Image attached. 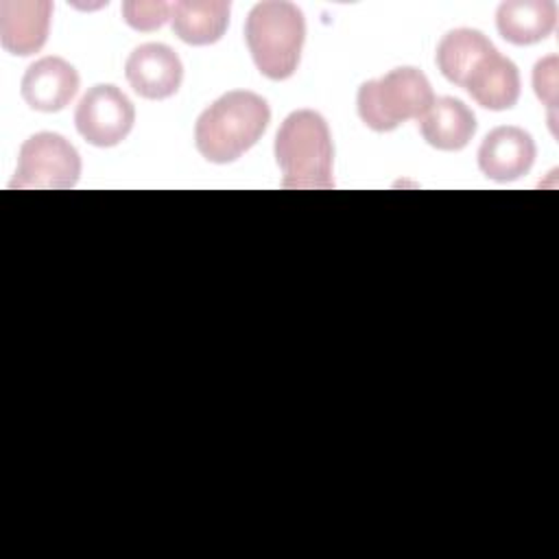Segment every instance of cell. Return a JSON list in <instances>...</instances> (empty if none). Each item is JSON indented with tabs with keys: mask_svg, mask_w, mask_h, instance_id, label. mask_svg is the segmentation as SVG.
<instances>
[{
	"mask_svg": "<svg viewBox=\"0 0 559 559\" xmlns=\"http://www.w3.org/2000/svg\"><path fill=\"white\" fill-rule=\"evenodd\" d=\"M271 120L266 100L247 90H234L214 100L197 120L194 144L214 164H227L249 151Z\"/></svg>",
	"mask_w": 559,
	"mask_h": 559,
	"instance_id": "1",
	"label": "cell"
},
{
	"mask_svg": "<svg viewBox=\"0 0 559 559\" xmlns=\"http://www.w3.org/2000/svg\"><path fill=\"white\" fill-rule=\"evenodd\" d=\"M275 159L282 168L284 188H332L334 148L325 118L312 109H299L286 116L275 135Z\"/></svg>",
	"mask_w": 559,
	"mask_h": 559,
	"instance_id": "2",
	"label": "cell"
},
{
	"mask_svg": "<svg viewBox=\"0 0 559 559\" xmlns=\"http://www.w3.org/2000/svg\"><path fill=\"white\" fill-rule=\"evenodd\" d=\"M245 39L264 76L273 81L288 79L299 66L306 39L304 13L293 2H258L247 15Z\"/></svg>",
	"mask_w": 559,
	"mask_h": 559,
	"instance_id": "3",
	"label": "cell"
},
{
	"mask_svg": "<svg viewBox=\"0 0 559 559\" xmlns=\"http://www.w3.org/2000/svg\"><path fill=\"white\" fill-rule=\"evenodd\" d=\"M435 103L426 74L417 68H395L358 90V116L373 131H393L404 120L421 118Z\"/></svg>",
	"mask_w": 559,
	"mask_h": 559,
	"instance_id": "4",
	"label": "cell"
},
{
	"mask_svg": "<svg viewBox=\"0 0 559 559\" xmlns=\"http://www.w3.org/2000/svg\"><path fill=\"white\" fill-rule=\"evenodd\" d=\"M81 175L76 148L59 133L41 131L31 135L17 153V168L9 188L17 190H68Z\"/></svg>",
	"mask_w": 559,
	"mask_h": 559,
	"instance_id": "5",
	"label": "cell"
},
{
	"mask_svg": "<svg viewBox=\"0 0 559 559\" xmlns=\"http://www.w3.org/2000/svg\"><path fill=\"white\" fill-rule=\"evenodd\" d=\"M133 122V103L109 83L90 87L74 111V124L81 138L103 148L120 144L129 135Z\"/></svg>",
	"mask_w": 559,
	"mask_h": 559,
	"instance_id": "6",
	"label": "cell"
},
{
	"mask_svg": "<svg viewBox=\"0 0 559 559\" xmlns=\"http://www.w3.org/2000/svg\"><path fill=\"white\" fill-rule=\"evenodd\" d=\"M124 76L133 92L142 98L164 100L179 90L183 66L170 46L142 44L129 55Z\"/></svg>",
	"mask_w": 559,
	"mask_h": 559,
	"instance_id": "7",
	"label": "cell"
},
{
	"mask_svg": "<svg viewBox=\"0 0 559 559\" xmlns=\"http://www.w3.org/2000/svg\"><path fill=\"white\" fill-rule=\"evenodd\" d=\"M52 2L48 0H2L0 41L11 55L28 57L48 39Z\"/></svg>",
	"mask_w": 559,
	"mask_h": 559,
	"instance_id": "8",
	"label": "cell"
},
{
	"mask_svg": "<svg viewBox=\"0 0 559 559\" xmlns=\"http://www.w3.org/2000/svg\"><path fill=\"white\" fill-rule=\"evenodd\" d=\"M535 142L520 127H496L478 148V168L493 181H513L535 162Z\"/></svg>",
	"mask_w": 559,
	"mask_h": 559,
	"instance_id": "9",
	"label": "cell"
},
{
	"mask_svg": "<svg viewBox=\"0 0 559 559\" xmlns=\"http://www.w3.org/2000/svg\"><path fill=\"white\" fill-rule=\"evenodd\" d=\"M22 98L31 109L59 111L79 90V74L72 63L61 57H41L31 63L22 76Z\"/></svg>",
	"mask_w": 559,
	"mask_h": 559,
	"instance_id": "10",
	"label": "cell"
},
{
	"mask_svg": "<svg viewBox=\"0 0 559 559\" xmlns=\"http://www.w3.org/2000/svg\"><path fill=\"white\" fill-rule=\"evenodd\" d=\"M463 87L480 107L504 111L511 109L520 98V72L511 59L502 57L493 48L478 59Z\"/></svg>",
	"mask_w": 559,
	"mask_h": 559,
	"instance_id": "11",
	"label": "cell"
},
{
	"mask_svg": "<svg viewBox=\"0 0 559 559\" xmlns=\"http://www.w3.org/2000/svg\"><path fill=\"white\" fill-rule=\"evenodd\" d=\"M419 131L439 151H461L476 133V118L463 100L443 96L435 98L430 109L419 118Z\"/></svg>",
	"mask_w": 559,
	"mask_h": 559,
	"instance_id": "12",
	"label": "cell"
},
{
	"mask_svg": "<svg viewBox=\"0 0 559 559\" xmlns=\"http://www.w3.org/2000/svg\"><path fill=\"white\" fill-rule=\"evenodd\" d=\"M557 22V7L550 0H509L496 11L498 33L515 44L528 46L546 39Z\"/></svg>",
	"mask_w": 559,
	"mask_h": 559,
	"instance_id": "13",
	"label": "cell"
},
{
	"mask_svg": "<svg viewBox=\"0 0 559 559\" xmlns=\"http://www.w3.org/2000/svg\"><path fill=\"white\" fill-rule=\"evenodd\" d=\"M229 22L227 0H183L170 7L173 33L192 46H207L223 37Z\"/></svg>",
	"mask_w": 559,
	"mask_h": 559,
	"instance_id": "14",
	"label": "cell"
},
{
	"mask_svg": "<svg viewBox=\"0 0 559 559\" xmlns=\"http://www.w3.org/2000/svg\"><path fill=\"white\" fill-rule=\"evenodd\" d=\"M493 50V44L476 28H454L443 35L437 46V66L441 74L454 83H465L472 68L478 63L480 57Z\"/></svg>",
	"mask_w": 559,
	"mask_h": 559,
	"instance_id": "15",
	"label": "cell"
},
{
	"mask_svg": "<svg viewBox=\"0 0 559 559\" xmlns=\"http://www.w3.org/2000/svg\"><path fill=\"white\" fill-rule=\"evenodd\" d=\"M170 7L173 4H168V2L127 0V2H122V17L135 31H155L166 20H170Z\"/></svg>",
	"mask_w": 559,
	"mask_h": 559,
	"instance_id": "16",
	"label": "cell"
},
{
	"mask_svg": "<svg viewBox=\"0 0 559 559\" xmlns=\"http://www.w3.org/2000/svg\"><path fill=\"white\" fill-rule=\"evenodd\" d=\"M533 85H535V94L550 109H555V103H557V57H548V59H544L535 66Z\"/></svg>",
	"mask_w": 559,
	"mask_h": 559,
	"instance_id": "17",
	"label": "cell"
}]
</instances>
